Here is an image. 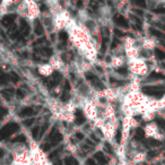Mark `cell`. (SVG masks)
<instances>
[{
	"instance_id": "obj_4",
	"label": "cell",
	"mask_w": 165,
	"mask_h": 165,
	"mask_svg": "<svg viewBox=\"0 0 165 165\" xmlns=\"http://www.w3.org/2000/svg\"><path fill=\"white\" fill-rule=\"evenodd\" d=\"M127 63V58L125 54H113L110 60V66L112 68H121Z\"/></svg>"
},
{
	"instance_id": "obj_1",
	"label": "cell",
	"mask_w": 165,
	"mask_h": 165,
	"mask_svg": "<svg viewBox=\"0 0 165 165\" xmlns=\"http://www.w3.org/2000/svg\"><path fill=\"white\" fill-rule=\"evenodd\" d=\"M127 66L128 70L131 73V75L135 78H140L146 75H148L149 70H150V65L149 61H146L142 58H136L132 60H127Z\"/></svg>"
},
{
	"instance_id": "obj_5",
	"label": "cell",
	"mask_w": 165,
	"mask_h": 165,
	"mask_svg": "<svg viewBox=\"0 0 165 165\" xmlns=\"http://www.w3.org/2000/svg\"><path fill=\"white\" fill-rule=\"evenodd\" d=\"M48 63L52 67L53 70H57V71H61V70H63V68H65L63 60L60 58L59 54H54V56L51 57V59L49 60Z\"/></svg>"
},
{
	"instance_id": "obj_3",
	"label": "cell",
	"mask_w": 165,
	"mask_h": 165,
	"mask_svg": "<svg viewBox=\"0 0 165 165\" xmlns=\"http://www.w3.org/2000/svg\"><path fill=\"white\" fill-rule=\"evenodd\" d=\"M144 131H145V137H147V138H155V139H159V140H162L163 139V136L159 132V127L154 122H149L145 127Z\"/></svg>"
},
{
	"instance_id": "obj_2",
	"label": "cell",
	"mask_w": 165,
	"mask_h": 165,
	"mask_svg": "<svg viewBox=\"0 0 165 165\" xmlns=\"http://www.w3.org/2000/svg\"><path fill=\"white\" fill-rule=\"evenodd\" d=\"M17 13L24 18H27L28 20H34L41 17V10L37 6L36 2L34 1H23L19 2L17 7Z\"/></svg>"
},
{
	"instance_id": "obj_7",
	"label": "cell",
	"mask_w": 165,
	"mask_h": 165,
	"mask_svg": "<svg viewBox=\"0 0 165 165\" xmlns=\"http://www.w3.org/2000/svg\"><path fill=\"white\" fill-rule=\"evenodd\" d=\"M164 5H165V2H164Z\"/></svg>"
},
{
	"instance_id": "obj_6",
	"label": "cell",
	"mask_w": 165,
	"mask_h": 165,
	"mask_svg": "<svg viewBox=\"0 0 165 165\" xmlns=\"http://www.w3.org/2000/svg\"><path fill=\"white\" fill-rule=\"evenodd\" d=\"M37 71L40 74L41 76H44V77H50L51 75L53 74V68L50 66L49 63H42L40 66L37 67Z\"/></svg>"
}]
</instances>
